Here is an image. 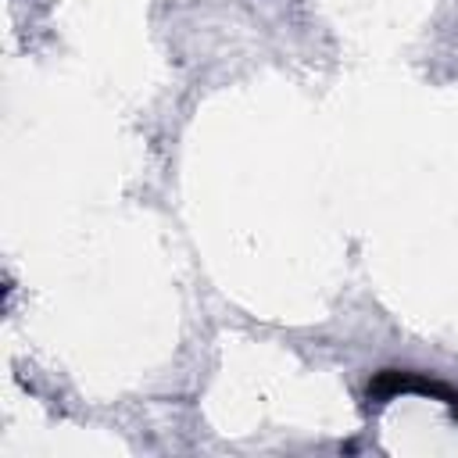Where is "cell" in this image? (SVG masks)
I'll list each match as a JSON object with an SVG mask.
<instances>
[{
  "mask_svg": "<svg viewBox=\"0 0 458 458\" xmlns=\"http://www.w3.org/2000/svg\"><path fill=\"white\" fill-rule=\"evenodd\" d=\"M369 390H372L376 397H394V394H433V397H444L447 404H458V397H454L447 386H440V383H433V379H426V376H415V372H397V369L379 372V376L372 379Z\"/></svg>",
  "mask_w": 458,
  "mask_h": 458,
  "instance_id": "cell-1",
  "label": "cell"
}]
</instances>
